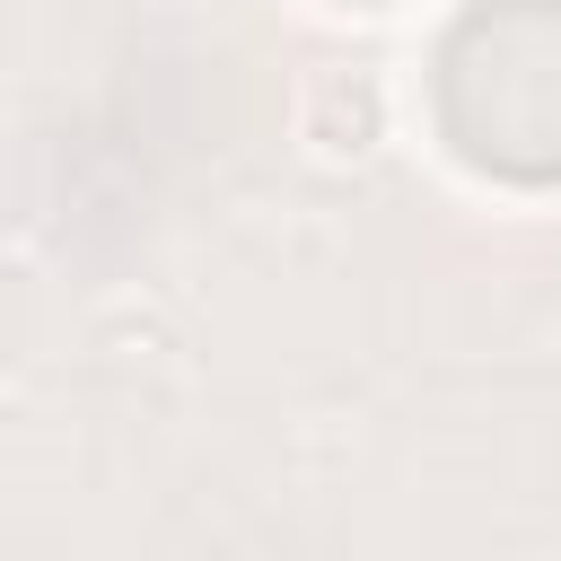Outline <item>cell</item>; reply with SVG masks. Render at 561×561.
Wrapping results in <instances>:
<instances>
[{
    "label": "cell",
    "instance_id": "1",
    "mask_svg": "<svg viewBox=\"0 0 561 561\" xmlns=\"http://www.w3.org/2000/svg\"><path fill=\"white\" fill-rule=\"evenodd\" d=\"M438 140L491 184H561V0H465L430 44Z\"/></svg>",
    "mask_w": 561,
    "mask_h": 561
}]
</instances>
